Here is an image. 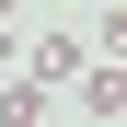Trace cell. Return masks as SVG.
<instances>
[{
    "instance_id": "cell-5",
    "label": "cell",
    "mask_w": 127,
    "mask_h": 127,
    "mask_svg": "<svg viewBox=\"0 0 127 127\" xmlns=\"http://www.w3.org/2000/svg\"><path fill=\"white\" fill-rule=\"evenodd\" d=\"M12 58H23V46H12V23H0V69H12Z\"/></svg>"
},
{
    "instance_id": "cell-2",
    "label": "cell",
    "mask_w": 127,
    "mask_h": 127,
    "mask_svg": "<svg viewBox=\"0 0 127 127\" xmlns=\"http://www.w3.org/2000/svg\"><path fill=\"white\" fill-rule=\"evenodd\" d=\"M81 104H93V116L116 127V116H127V58H104V69H81Z\"/></svg>"
},
{
    "instance_id": "cell-4",
    "label": "cell",
    "mask_w": 127,
    "mask_h": 127,
    "mask_svg": "<svg viewBox=\"0 0 127 127\" xmlns=\"http://www.w3.org/2000/svg\"><path fill=\"white\" fill-rule=\"evenodd\" d=\"M93 46H104V58H127V0L104 12V35H93Z\"/></svg>"
},
{
    "instance_id": "cell-6",
    "label": "cell",
    "mask_w": 127,
    "mask_h": 127,
    "mask_svg": "<svg viewBox=\"0 0 127 127\" xmlns=\"http://www.w3.org/2000/svg\"><path fill=\"white\" fill-rule=\"evenodd\" d=\"M0 23H12V0H0Z\"/></svg>"
},
{
    "instance_id": "cell-3",
    "label": "cell",
    "mask_w": 127,
    "mask_h": 127,
    "mask_svg": "<svg viewBox=\"0 0 127 127\" xmlns=\"http://www.w3.org/2000/svg\"><path fill=\"white\" fill-rule=\"evenodd\" d=\"M46 116V81H12V93H0V127H35Z\"/></svg>"
},
{
    "instance_id": "cell-1",
    "label": "cell",
    "mask_w": 127,
    "mask_h": 127,
    "mask_svg": "<svg viewBox=\"0 0 127 127\" xmlns=\"http://www.w3.org/2000/svg\"><path fill=\"white\" fill-rule=\"evenodd\" d=\"M81 69H93V46H81V35H46V46H23V81H46V93H58V81H81Z\"/></svg>"
}]
</instances>
